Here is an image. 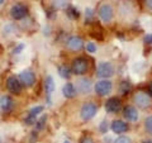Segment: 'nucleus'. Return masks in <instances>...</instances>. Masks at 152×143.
Masks as SVG:
<instances>
[{"instance_id":"f257e3e1","label":"nucleus","mask_w":152,"mask_h":143,"mask_svg":"<svg viewBox=\"0 0 152 143\" xmlns=\"http://www.w3.org/2000/svg\"><path fill=\"white\" fill-rule=\"evenodd\" d=\"M98 113V104L94 101H86L83 104L81 109H80V118L84 122H89Z\"/></svg>"},{"instance_id":"f03ea898","label":"nucleus","mask_w":152,"mask_h":143,"mask_svg":"<svg viewBox=\"0 0 152 143\" xmlns=\"http://www.w3.org/2000/svg\"><path fill=\"white\" fill-rule=\"evenodd\" d=\"M88 70H89V61L85 57H81V56L76 57L72 61V67H71L72 74L77 76H83L88 72Z\"/></svg>"},{"instance_id":"7ed1b4c3","label":"nucleus","mask_w":152,"mask_h":143,"mask_svg":"<svg viewBox=\"0 0 152 143\" xmlns=\"http://www.w3.org/2000/svg\"><path fill=\"white\" fill-rule=\"evenodd\" d=\"M94 90H95V93H96L99 96H107V95H109L112 93L113 82L110 80H108V79H103V80L98 81V82L95 84Z\"/></svg>"},{"instance_id":"20e7f679","label":"nucleus","mask_w":152,"mask_h":143,"mask_svg":"<svg viewBox=\"0 0 152 143\" xmlns=\"http://www.w3.org/2000/svg\"><path fill=\"white\" fill-rule=\"evenodd\" d=\"M19 81H20L22 86H26V88H32L33 85L36 84V74L33 72L32 70L27 69V70H23L20 74H19Z\"/></svg>"},{"instance_id":"39448f33","label":"nucleus","mask_w":152,"mask_h":143,"mask_svg":"<svg viewBox=\"0 0 152 143\" xmlns=\"http://www.w3.org/2000/svg\"><path fill=\"white\" fill-rule=\"evenodd\" d=\"M114 74V66L112 62H100L96 67V76L100 79H109Z\"/></svg>"},{"instance_id":"423d86ee","label":"nucleus","mask_w":152,"mask_h":143,"mask_svg":"<svg viewBox=\"0 0 152 143\" xmlns=\"http://www.w3.org/2000/svg\"><path fill=\"white\" fill-rule=\"evenodd\" d=\"M98 15L103 22L108 23V22H110L113 19V17H114V9H113V7L110 5V4L104 3L98 9Z\"/></svg>"},{"instance_id":"0eeeda50","label":"nucleus","mask_w":152,"mask_h":143,"mask_svg":"<svg viewBox=\"0 0 152 143\" xmlns=\"http://www.w3.org/2000/svg\"><path fill=\"white\" fill-rule=\"evenodd\" d=\"M133 100H134L136 105L141 108V109H147L151 107V96L147 93H143V91H140V93H136L134 96H133Z\"/></svg>"},{"instance_id":"6e6552de","label":"nucleus","mask_w":152,"mask_h":143,"mask_svg":"<svg viewBox=\"0 0 152 143\" xmlns=\"http://www.w3.org/2000/svg\"><path fill=\"white\" fill-rule=\"evenodd\" d=\"M28 14V9L26 5H23L20 3H17L10 8V17L14 20H20V19L26 18Z\"/></svg>"},{"instance_id":"1a4fd4ad","label":"nucleus","mask_w":152,"mask_h":143,"mask_svg":"<svg viewBox=\"0 0 152 143\" xmlns=\"http://www.w3.org/2000/svg\"><path fill=\"white\" fill-rule=\"evenodd\" d=\"M105 110L109 114H117L122 110V101L119 98L113 96L105 101Z\"/></svg>"},{"instance_id":"9d476101","label":"nucleus","mask_w":152,"mask_h":143,"mask_svg":"<svg viewBox=\"0 0 152 143\" xmlns=\"http://www.w3.org/2000/svg\"><path fill=\"white\" fill-rule=\"evenodd\" d=\"M45 110V107L43 105H36V107H33L29 112H28V115L24 119V123L28 125H32V124H34V123L37 122V117L41 113H43Z\"/></svg>"},{"instance_id":"9b49d317","label":"nucleus","mask_w":152,"mask_h":143,"mask_svg":"<svg viewBox=\"0 0 152 143\" xmlns=\"http://www.w3.org/2000/svg\"><path fill=\"white\" fill-rule=\"evenodd\" d=\"M75 89H76V91H79L80 94H89L93 89V84L89 79L81 77V79H79L77 81H76Z\"/></svg>"},{"instance_id":"f8f14e48","label":"nucleus","mask_w":152,"mask_h":143,"mask_svg":"<svg viewBox=\"0 0 152 143\" xmlns=\"http://www.w3.org/2000/svg\"><path fill=\"white\" fill-rule=\"evenodd\" d=\"M7 88L12 94L19 95L22 93V84L19 81V79L15 77V76H9L7 79Z\"/></svg>"},{"instance_id":"ddd939ff","label":"nucleus","mask_w":152,"mask_h":143,"mask_svg":"<svg viewBox=\"0 0 152 143\" xmlns=\"http://www.w3.org/2000/svg\"><path fill=\"white\" fill-rule=\"evenodd\" d=\"M123 117H124L127 122H137L140 118V114H138V110L133 105H127L123 109Z\"/></svg>"},{"instance_id":"4468645a","label":"nucleus","mask_w":152,"mask_h":143,"mask_svg":"<svg viewBox=\"0 0 152 143\" xmlns=\"http://www.w3.org/2000/svg\"><path fill=\"white\" fill-rule=\"evenodd\" d=\"M110 129L113 133H115V134H123V133H126L129 129V125H128V123H126L124 120L115 119V120H113V123H112Z\"/></svg>"},{"instance_id":"2eb2a0df","label":"nucleus","mask_w":152,"mask_h":143,"mask_svg":"<svg viewBox=\"0 0 152 143\" xmlns=\"http://www.w3.org/2000/svg\"><path fill=\"white\" fill-rule=\"evenodd\" d=\"M66 46H67L69 50L76 52V51L83 50L84 41L80 37H77V36H72V37H70L69 39H67V43H66Z\"/></svg>"},{"instance_id":"dca6fc26","label":"nucleus","mask_w":152,"mask_h":143,"mask_svg":"<svg viewBox=\"0 0 152 143\" xmlns=\"http://www.w3.org/2000/svg\"><path fill=\"white\" fill-rule=\"evenodd\" d=\"M14 108V100L9 96V95H3L0 98V109L3 113H9L12 112Z\"/></svg>"},{"instance_id":"f3484780","label":"nucleus","mask_w":152,"mask_h":143,"mask_svg":"<svg viewBox=\"0 0 152 143\" xmlns=\"http://www.w3.org/2000/svg\"><path fill=\"white\" fill-rule=\"evenodd\" d=\"M62 94H64V96H65L66 99H72V98L76 96L77 91H76L74 84L66 82V84L64 85V88H62Z\"/></svg>"},{"instance_id":"a211bd4d","label":"nucleus","mask_w":152,"mask_h":143,"mask_svg":"<svg viewBox=\"0 0 152 143\" xmlns=\"http://www.w3.org/2000/svg\"><path fill=\"white\" fill-rule=\"evenodd\" d=\"M45 91H46V95L50 101L51 95L55 91V82H53V77H52V76H47L45 79Z\"/></svg>"},{"instance_id":"6ab92c4d","label":"nucleus","mask_w":152,"mask_h":143,"mask_svg":"<svg viewBox=\"0 0 152 143\" xmlns=\"http://www.w3.org/2000/svg\"><path fill=\"white\" fill-rule=\"evenodd\" d=\"M71 74H72V71H71L66 65H62V66H60L58 67V75L62 79H70Z\"/></svg>"},{"instance_id":"aec40b11","label":"nucleus","mask_w":152,"mask_h":143,"mask_svg":"<svg viewBox=\"0 0 152 143\" xmlns=\"http://www.w3.org/2000/svg\"><path fill=\"white\" fill-rule=\"evenodd\" d=\"M131 89H132V85L128 82V81H123L121 84V93L122 94H128L131 91Z\"/></svg>"},{"instance_id":"412c9836","label":"nucleus","mask_w":152,"mask_h":143,"mask_svg":"<svg viewBox=\"0 0 152 143\" xmlns=\"http://www.w3.org/2000/svg\"><path fill=\"white\" fill-rule=\"evenodd\" d=\"M69 4V0H53V5L57 9H65Z\"/></svg>"},{"instance_id":"4be33fe9","label":"nucleus","mask_w":152,"mask_h":143,"mask_svg":"<svg viewBox=\"0 0 152 143\" xmlns=\"http://www.w3.org/2000/svg\"><path fill=\"white\" fill-rule=\"evenodd\" d=\"M145 128L150 134H152V117H147L145 119Z\"/></svg>"},{"instance_id":"5701e85b","label":"nucleus","mask_w":152,"mask_h":143,"mask_svg":"<svg viewBox=\"0 0 152 143\" xmlns=\"http://www.w3.org/2000/svg\"><path fill=\"white\" fill-rule=\"evenodd\" d=\"M114 143H133V142L128 136H119L114 141Z\"/></svg>"},{"instance_id":"b1692460","label":"nucleus","mask_w":152,"mask_h":143,"mask_svg":"<svg viewBox=\"0 0 152 143\" xmlns=\"http://www.w3.org/2000/svg\"><path fill=\"white\" fill-rule=\"evenodd\" d=\"M108 129H109L108 122H107V120H103V122L100 123V125H99V131H100L102 134H105V133L108 132Z\"/></svg>"},{"instance_id":"393cba45","label":"nucleus","mask_w":152,"mask_h":143,"mask_svg":"<svg viewBox=\"0 0 152 143\" xmlns=\"http://www.w3.org/2000/svg\"><path fill=\"white\" fill-rule=\"evenodd\" d=\"M85 50H86V52H89V53H95V52H96V46H95L93 42H89V43H86V46H85Z\"/></svg>"},{"instance_id":"a878e982","label":"nucleus","mask_w":152,"mask_h":143,"mask_svg":"<svg viewBox=\"0 0 152 143\" xmlns=\"http://www.w3.org/2000/svg\"><path fill=\"white\" fill-rule=\"evenodd\" d=\"M79 143H95V141L93 139V137H90V136H84L79 141Z\"/></svg>"},{"instance_id":"bb28decb","label":"nucleus","mask_w":152,"mask_h":143,"mask_svg":"<svg viewBox=\"0 0 152 143\" xmlns=\"http://www.w3.org/2000/svg\"><path fill=\"white\" fill-rule=\"evenodd\" d=\"M23 48H24V43L18 45V46L15 47V48L13 50V53H14V55H19V53H20V52L23 51Z\"/></svg>"},{"instance_id":"cd10ccee","label":"nucleus","mask_w":152,"mask_h":143,"mask_svg":"<svg viewBox=\"0 0 152 143\" xmlns=\"http://www.w3.org/2000/svg\"><path fill=\"white\" fill-rule=\"evenodd\" d=\"M46 119H47V117H42V118L39 119V120H38V122H36V123H38V128H39V129H41L42 127H43L45 122H46Z\"/></svg>"},{"instance_id":"c85d7f7f","label":"nucleus","mask_w":152,"mask_h":143,"mask_svg":"<svg viewBox=\"0 0 152 143\" xmlns=\"http://www.w3.org/2000/svg\"><path fill=\"white\" fill-rule=\"evenodd\" d=\"M145 42H146V43L152 45V34H147V36L145 37Z\"/></svg>"},{"instance_id":"c756f323","label":"nucleus","mask_w":152,"mask_h":143,"mask_svg":"<svg viewBox=\"0 0 152 143\" xmlns=\"http://www.w3.org/2000/svg\"><path fill=\"white\" fill-rule=\"evenodd\" d=\"M147 94H148L152 98V81H151V82L148 84V93H147Z\"/></svg>"},{"instance_id":"7c9ffc66","label":"nucleus","mask_w":152,"mask_h":143,"mask_svg":"<svg viewBox=\"0 0 152 143\" xmlns=\"http://www.w3.org/2000/svg\"><path fill=\"white\" fill-rule=\"evenodd\" d=\"M146 5H147V8L152 10V0H146Z\"/></svg>"},{"instance_id":"2f4dec72","label":"nucleus","mask_w":152,"mask_h":143,"mask_svg":"<svg viewBox=\"0 0 152 143\" xmlns=\"http://www.w3.org/2000/svg\"><path fill=\"white\" fill-rule=\"evenodd\" d=\"M86 12H88V13H86L88 17H93V10H91V9H88Z\"/></svg>"},{"instance_id":"473e14b6","label":"nucleus","mask_w":152,"mask_h":143,"mask_svg":"<svg viewBox=\"0 0 152 143\" xmlns=\"http://www.w3.org/2000/svg\"><path fill=\"white\" fill-rule=\"evenodd\" d=\"M143 143H152V139H147V141H143Z\"/></svg>"},{"instance_id":"72a5a7b5","label":"nucleus","mask_w":152,"mask_h":143,"mask_svg":"<svg viewBox=\"0 0 152 143\" xmlns=\"http://www.w3.org/2000/svg\"><path fill=\"white\" fill-rule=\"evenodd\" d=\"M4 1H5V0H0V4H3Z\"/></svg>"},{"instance_id":"f704fd0d","label":"nucleus","mask_w":152,"mask_h":143,"mask_svg":"<svg viewBox=\"0 0 152 143\" xmlns=\"http://www.w3.org/2000/svg\"><path fill=\"white\" fill-rule=\"evenodd\" d=\"M64 143H70V142H69V141H65V142H64Z\"/></svg>"}]
</instances>
